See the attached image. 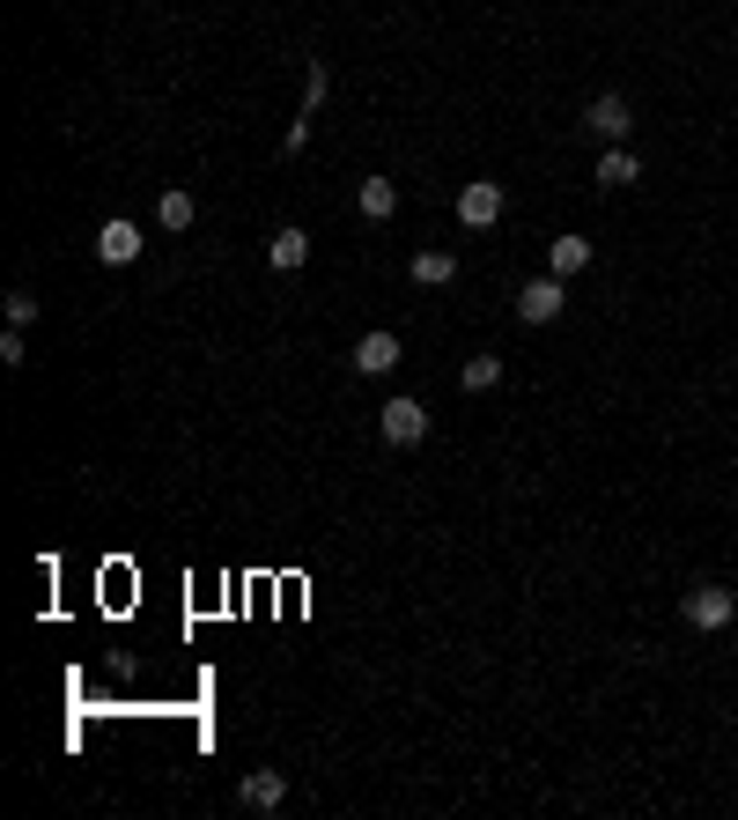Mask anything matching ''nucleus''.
I'll return each mask as SVG.
<instances>
[{"mask_svg": "<svg viewBox=\"0 0 738 820\" xmlns=\"http://www.w3.org/2000/svg\"><path fill=\"white\" fill-rule=\"evenodd\" d=\"M377 436L392 451H414L421 436H428V407H421V399H384V407H377Z\"/></svg>", "mask_w": 738, "mask_h": 820, "instance_id": "1", "label": "nucleus"}, {"mask_svg": "<svg viewBox=\"0 0 738 820\" xmlns=\"http://www.w3.org/2000/svg\"><path fill=\"white\" fill-rule=\"evenodd\" d=\"M325 89H333V75H325V60H303V119L281 133V155H303V141H311V119H318Z\"/></svg>", "mask_w": 738, "mask_h": 820, "instance_id": "2", "label": "nucleus"}, {"mask_svg": "<svg viewBox=\"0 0 738 820\" xmlns=\"http://www.w3.org/2000/svg\"><path fill=\"white\" fill-rule=\"evenodd\" d=\"M562 303H568L562 273H540V281L517 289V319H524V325H554V319H562Z\"/></svg>", "mask_w": 738, "mask_h": 820, "instance_id": "3", "label": "nucleus"}, {"mask_svg": "<svg viewBox=\"0 0 738 820\" xmlns=\"http://www.w3.org/2000/svg\"><path fill=\"white\" fill-rule=\"evenodd\" d=\"M584 126L598 133V141H606V149H620V141L636 133V111H628V97H620V89H606V97H590Z\"/></svg>", "mask_w": 738, "mask_h": 820, "instance_id": "4", "label": "nucleus"}, {"mask_svg": "<svg viewBox=\"0 0 738 820\" xmlns=\"http://www.w3.org/2000/svg\"><path fill=\"white\" fill-rule=\"evenodd\" d=\"M680 614H687V628H731L738 598L724 592V584H694V592L680 598Z\"/></svg>", "mask_w": 738, "mask_h": 820, "instance_id": "5", "label": "nucleus"}, {"mask_svg": "<svg viewBox=\"0 0 738 820\" xmlns=\"http://www.w3.org/2000/svg\"><path fill=\"white\" fill-rule=\"evenodd\" d=\"M141 245H148L141 223H126V215H111V223L97 229V259H104V267H133V259H141Z\"/></svg>", "mask_w": 738, "mask_h": 820, "instance_id": "6", "label": "nucleus"}, {"mask_svg": "<svg viewBox=\"0 0 738 820\" xmlns=\"http://www.w3.org/2000/svg\"><path fill=\"white\" fill-rule=\"evenodd\" d=\"M495 215H502V185H495V177H473L466 193H458V223H466V229H488Z\"/></svg>", "mask_w": 738, "mask_h": 820, "instance_id": "7", "label": "nucleus"}, {"mask_svg": "<svg viewBox=\"0 0 738 820\" xmlns=\"http://www.w3.org/2000/svg\"><path fill=\"white\" fill-rule=\"evenodd\" d=\"M355 370H362V377L399 370V333H384V325H377V333H362V341H355Z\"/></svg>", "mask_w": 738, "mask_h": 820, "instance_id": "8", "label": "nucleus"}, {"mask_svg": "<svg viewBox=\"0 0 738 820\" xmlns=\"http://www.w3.org/2000/svg\"><path fill=\"white\" fill-rule=\"evenodd\" d=\"M245 806H251V813H281V806H289V776H281V769H251L245 776Z\"/></svg>", "mask_w": 738, "mask_h": 820, "instance_id": "9", "label": "nucleus"}, {"mask_svg": "<svg viewBox=\"0 0 738 820\" xmlns=\"http://www.w3.org/2000/svg\"><path fill=\"white\" fill-rule=\"evenodd\" d=\"M590 177H598L606 193H620V185H636V177H642V155L628 149V141H620V149H606V155H598V171H590Z\"/></svg>", "mask_w": 738, "mask_h": 820, "instance_id": "10", "label": "nucleus"}, {"mask_svg": "<svg viewBox=\"0 0 738 820\" xmlns=\"http://www.w3.org/2000/svg\"><path fill=\"white\" fill-rule=\"evenodd\" d=\"M303 259H311V237H303V229H289V223H281V229H273V237H267V267H273V273H295V267H303Z\"/></svg>", "mask_w": 738, "mask_h": 820, "instance_id": "11", "label": "nucleus"}, {"mask_svg": "<svg viewBox=\"0 0 738 820\" xmlns=\"http://www.w3.org/2000/svg\"><path fill=\"white\" fill-rule=\"evenodd\" d=\"M355 199H362L369 223H392V215H399V185H392V177H362V193H355Z\"/></svg>", "mask_w": 738, "mask_h": 820, "instance_id": "12", "label": "nucleus"}, {"mask_svg": "<svg viewBox=\"0 0 738 820\" xmlns=\"http://www.w3.org/2000/svg\"><path fill=\"white\" fill-rule=\"evenodd\" d=\"M590 267V237H554V251H546V273H584Z\"/></svg>", "mask_w": 738, "mask_h": 820, "instance_id": "13", "label": "nucleus"}, {"mask_svg": "<svg viewBox=\"0 0 738 820\" xmlns=\"http://www.w3.org/2000/svg\"><path fill=\"white\" fill-rule=\"evenodd\" d=\"M414 281H421V289H443V281H458V259H451V251H421Z\"/></svg>", "mask_w": 738, "mask_h": 820, "instance_id": "14", "label": "nucleus"}, {"mask_svg": "<svg viewBox=\"0 0 738 820\" xmlns=\"http://www.w3.org/2000/svg\"><path fill=\"white\" fill-rule=\"evenodd\" d=\"M458 385H466V392H495V385H502V355H473L466 370H458Z\"/></svg>", "mask_w": 738, "mask_h": 820, "instance_id": "15", "label": "nucleus"}, {"mask_svg": "<svg viewBox=\"0 0 738 820\" xmlns=\"http://www.w3.org/2000/svg\"><path fill=\"white\" fill-rule=\"evenodd\" d=\"M155 223H163V229H193V193H163V199H155Z\"/></svg>", "mask_w": 738, "mask_h": 820, "instance_id": "16", "label": "nucleus"}, {"mask_svg": "<svg viewBox=\"0 0 738 820\" xmlns=\"http://www.w3.org/2000/svg\"><path fill=\"white\" fill-rule=\"evenodd\" d=\"M8 325H37V296L30 289H8Z\"/></svg>", "mask_w": 738, "mask_h": 820, "instance_id": "17", "label": "nucleus"}, {"mask_svg": "<svg viewBox=\"0 0 738 820\" xmlns=\"http://www.w3.org/2000/svg\"><path fill=\"white\" fill-rule=\"evenodd\" d=\"M0 363H8V370H23V363H30V348H23V325H8V333H0Z\"/></svg>", "mask_w": 738, "mask_h": 820, "instance_id": "18", "label": "nucleus"}]
</instances>
